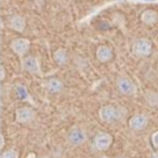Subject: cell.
<instances>
[{
	"mask_svg": "<svg viewBox=\"0 0 158 158\" xmlns=\"http://www.w3.org/2000/svg\"><path fill=\"white\" fill-rule=\"evenodd\" d=\"M126 117V110L121 106L115 105H102L99 109V118L104 123H116Z\"/></svg>",
	"mask_w": 158,
	"mask_h": 158,
	"instance_id": "1",
	"label": "cell"
},
{
	"mask_svg": "<svg viewBox=\"0 0 158 158\" xmlns=\"http://www.w3.org/2000/svg\"><path fill=\"white\" fill-rule=\"evenodd\" d=\"M116 88L120 94L125 96H135L137 94V85L128 77H118L116 80Z\"/></svg>",
	"mask_w": 158,
	"mask_h": 158,
	"instance_id": "2",
	"label": "cell"
},
{
	"mask_svg": "<svg viewBox=\"0 0 158 158\" xmlns=\"http://www.w3.org/2000/svg\"><path fill=\"white\" fill-rule=\"evenodd\" d=\"M132 53L136 57H148L152 53V43L148 38L141 37L133 41L132 43Z\"/></svg>",
	"mask_w": 158,
	"mask_h": 158,
	"instance_id": "3",
	"label": "cell"
},
{
	"mask_svg": "<svg viewBox=\"0 0 158 158\" xmlns=\"http://www.w3.org/2000/svg\"><path fill=\"white\" fill-rule=\"evenodd\" d=\"M30 47H31V42L25 37H15L10 42L11 51L20 58H23V57L27 56V53L30 51Z\"/></svg>",
	"mask_w": 158,
	"mask_h": 158,
	"instance_id": "4",
	"label": "cell"
},
{
	"mask_svg": "<svg viewBox=\"0 0 158 158\" xmlns=\"http://www.w3.org/2000/svg\"><path fill=\"white\" fill-rule=\"evenodd\" d=\"M112 141H114V138L110 133L100 131L93 138V147L96 151L102 152V151H106V149L110 148V146L112 144Z\"/></svg>",
	"mask_w": 158,
	"mask_h": 158,
	"instance_id": "5",
	"label": "cell"
},
{
	"mask_svg": "<svg viewBox=\"0 0 158 158\" xmlns=\"http://www.w3.org/2000/svg\"><path fill=\"white\" fill-rule=\"evenodd\" d=\"M67 141H68L69 144H72L74 147L81 146L86 141V133L81 127L74 126L69 130V132L67 135Z\"/></svg>",
	"mask_w": 158,
	"mask_h": 158,
	"instance_id": "6",
	"label": "cell"
},
{
	"mask_svg": "<svg viewBox=\"0 0 158 158\" xmlns=\"http://www.w3.org/2000/svg\"><path fill=\"white\" fill-rule=\"evenodd\" d=\"M21 68L23 72L33 74V75L41 73V65H40L38 59L31 54H27L26 57L21 58Z\"/></svg>",
	"mask_w": 158,
	"mask_h": 158,
	"instance_id": "7",
	"label": "cell"
},
{
	"mask_svg": "<svg viewBox=\"0 0 158 158\" xmlns=\"http://www.w3.org/2000/svg\"><path fill=\"white\" fill-rule=\"evenodd\" d=\"M148 122H149L148 116L146 114L139 112V114H135L133 116L130 117V120H128V127L132 131L138 132V131L144 130L148 126Z\"/></svg>",
	"mask_w": 158,
	"mask_h": 158,
	"instance_id": "8",
	"label": "cell"
},
{
	"mask_svg": "<svg viewBox=\"0 0 158 158\" xmlns=\"http://www.w3.org/2000/svg\"><path fill=\"white\" fill-rule=\"evenodd\" d=\"M35 116H36V112L30 106H21L19 109H16V111H15L16 121L20 123H28V122L33 121Z\"/></svg>",
	"mask_w": 158,
	"mask_h": 158,
	"instance_id": "9",
	"label": "cell"
},
{
	"mask_svg": "<svg viewBox=\"0 0 158 158\" xmlns=\"http://www.w3.org/2000/svg\"><path fill=\"white\" fill-rule=\"evenodd\" d=\"M7 26L19 33H22L26 28V19L20 14H12L7 19Z\"/></svg>",
	"mask_w": 158,
	"mask_h": 158,
	"instance_id": "10",
	"label": "cell"
},
{
	"mask_svg": "<svg viewBox=\"0 0 158 158\" xmlns=\"http://www.w3.org/2000/svg\"><path fill=\"white\" fill-rule=\"evenodd\" d=\"M95 57L100 63H107L114 58V49L107 44H100L95 51Z\"/></svg>",
	"mask_w": 158,
	"mask_h": 158,
	"instance_id": "11",
	"label": "cell"
},
{
	"mask_svg": "<svg viewBox=\"0 0 158 158\" xmlns=\"http://www.w3.org/2000/svg\"><path fill=\"white\" fill-rule=\"evenodd\" d=\"M63 81L58 78H49L46 81V90L49 94H59L63 90Z\"/></svg>",
	"mask_w": 158,
	"mask_h": 158,
	"instance_id": "12",
	"label": "cell"
},
{
	"mask_svg": "<svg viewBox=\"0 0 158 158\" xmlns=\"http://www.w3.org/2000/svg\"><path fill=\"white\" fill-rule=\"evenodd\" d=\"M141 21L142 23L147 25V26H153L158 22V12L154 10H144L141 14Z\"/></svg>",
	"mask_w": 158,
	"mask_h": 158,
	"instance_id": "13",
	"label": "cell"
},
{
	"mask_svg": "<svg viewBox=\"0 0 158 158\" xmlns=\"http://www.w3.org/2000/svg\"><path fill=\"white\" fill-rule=\"evenodd\" d=\"M52 58H53L54 63L60 67V65L67 64V62H68V53H67L65 48H57V49L53 52Z\"/></svg>",
	"mask_w": 158,
	"mask_h": 158,
	"instance_id": "14",
	"label": "cell"
},
{
	"mask_svg": "<svg viewBox=\"0 0 158 158\" xmlns=\"http://www.w3.org/2000/svg\"><path fill=\"white\" fill-rule=\"evenodd\" d=\"M144 99L148 102V105L158 107V93L153 90H148L144 93Z\"/></svg>",
	"mask_w": 158,
	"mask_h": 158,
	"instance_id": "15",
	"label": "cell"
},
{
	"mask_svg": "<svg viewBox=\"0 0 158 158\" xmlns=\"http://www.w3.org/2000/svg\"><path fill=\"white\" fill-rule=\"evenodd\" d=\"M0 158H19V156H17V152L15 149H7V151H4L1 153Z\"/></svg>",
	"mask_w": 158,
	"mask_h": 158,
	"instance_id": "16",
	"label": "cell"
},
{
	"mask_svg": "<svg viewBox=\"0 0 158 158\" xmlns=\"http://www.w3.org/2000/svg\"><path fill=\"white\" fill-rule=\"evenodd\" d=\"M151 143H152L153 148L156 151H158V131H156V132L152 133V136H151Z\"/></svg>",
	"mask_w": 158,
	"mask_h": 158,
	"instance_id": "17",
	"label": "cell"
},
{
	"mask_svg": "<svg viewBox=\"0 0 158 158\" xmlns=\"http://www.w3.org/2000/svg\"><path fill=\"white\" fill-rule=\"evenodd\" d=\"M0 72H1L0 80H4V79H5V68H4V65H1V67H0Z\"/></svg>",
	"mask_w": 158,
	"mask_h": 158,
	"instance_id": "18",
	"label": "cell"
},
{
	"mask_svg": "<svg viewBox=\"0 0 158 158\" xmlns=\"http://www.w3.org/2000/svg\"><path fill=\"white\" fill-rule=\"evenodd\" d=\"M149 158H158V153H157V152H153V153L149 156Z\"/></svg>",
	"mask_w": 158,
	"mask_h": 158,
	"instance_id": "19",
	"label": "cell"
},
{
	"mask_svg": "<svg viewBox=\"0 0 158 158\" xmlns=\"http://www.w3.org/2000/svg\"><path fill=\"white\" fill-rule=\"evenodd\" d=\"M115 158H128V157H126V156H117V157H115Z\"/></svg>",
	"mask_w": 158,
	"mask_h": 158,
	"instance_id": "20",
	"label": "cell"
}]
</instances>
